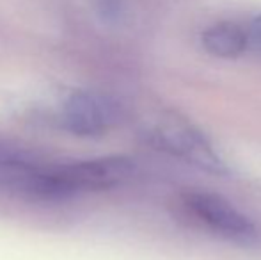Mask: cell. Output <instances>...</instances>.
I'll return each mask as SVG.
<instances>
[{
    "mask_svg": "<svg viewBox=\"0 0 261 260\" xmlns=\"http://www.w3.org/2000/svg\"><path fill=\"white\" fill-rule=\"evenodd\" d=\"M0 189L38 201L71 198L66 160H48L6 139H0Z\"/></svg>",
    "mask_w": 261,
    "mask_h": 260,
    "instance_id": "cell-1",
    "label": "cell"
},
{
    "mask_svg": "<svg viewBox=\"0 0 261 260\" xmlns=\"http://www.w3.org/2000/svg\"><path fill=\"white\" fill-rule=\"evenodd\" d=\"M146 139L156 150L185 160L213 175H226L227 168L199 129L178 116H162L146 129Z\"/></svg>",
    "mask_w": 261,
    "mask_h": 260,
    "instance_id": "cell-2",
    "label": "cell"
},
{
    "mask_svg": "<svg viewBox=\"0 0 261 260\" xmlns=\"http://www.w3.org/2000/svg\"><path fill=\"white\" fill-rule=\"evenodd\" d=\"M119 105L96 91H73L62 100L59 123L79 137H98L119 122Z\"/></svg>",
    "mask_w": 261,
    "mask_h": 260,
    "instance_id": "cell-3",
    "label": "cell"
},
{
    "mask_svg": "<svg viewBox=\"0 0 261 260\" xmlns=\"http://www.w3.org/2000/svg\"><path fill=\"white\" fill-rule=\"evenodd\" d=\"M185 207L210 230L233 243L252 244L258 241L259 232L254 223L222 196L212 193H189L185 196Z\"/></svg>",
    "mask_w": 261,
    "mask_h": 260,
    "instance_id": "cell-4",
    "label": "cell"
},
{
    "mask_svg": "<svg viewBox=\"0 0 261 260\" xmlns=\"http://www.w3.org/2000/svg\"><path fill=\"white\" fill-rule=\"evenodd\" d=\"M134 173V160L123 155L68 160V178L73 196L119 187L126 184Z\"/></svg>",
    "mask_w": 261,
    "mask_h": 260,
    "instance_id": "cell-5",
    "label": "cell"
},
{
    "mask_svg": "<svg viewBox=\"0 0 261 260\" xmlns=\"http://www.w3.org/2000/svg\"><path fill=\"white\" fill-rule=\"evenodd\" d=\"M203 49L220 59H233L245 52L251 39L249 32L233 21H219L210 25L201 36Z\"/></svg>",
    "mask_w": 261,
    "mask_h": 260,
    "instance_id": "cell-6",
    "label": "cell"
},
{
    "mask_svg": "<svg viewBox=\"0 0 261 260\" xmlns=\"http://www.w3.org/2000/svg\"><path fill=\"white\" fill-rule=\"evenodd\" d=\"M94 13L107 23H116L123 16L124 0H91Z\"/></svg>",
    "mask_w": 261,
    "mask_h": 260,
    "instance_id": "cell-7",
    "label": "cell"
},
{
    "mask_svg": "<svg viewBox=\"0 0 261 260\" xmlns=\"http://www.w3.org/2000/svg\"><path fill=\"white\" fill-rule=\"evenodd\" d=\"M247 32H249V39H251L252 45H256L261 49V14H258V16L251 21Z\"/></svg>",
    "mask_w": 261,
    "mask_h": 260,
    "instance_id": "cell-8",
    "label": "cell"
}]
</instances>
